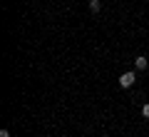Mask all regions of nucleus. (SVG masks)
Masks as SVG:
<instances>
[{"instance_id":"20e7f679","label":"nucleus","mask_w":149,"mask_h":137,"mask_svg":"<svg viewBox=\"0 0 149 137\" xmlns=\"http://www.w3.org/2000/svg\"><path fill=\"white\" fill-rule=\"evenodd\" d=\"M142 117H144V120H149V102L142 107Z\"/></svg>"},{"instance_id":"f257e3e1","label":"nucleus","mask_w":149,"mask_h":137,"mask_svg":"<svg viewBox=\"0 0 149 137\" xmlns=\"http://www.w3.org/2000/svg\"><path fill=\"white\" fill-rule=\"evenodd\" d=\"M134 80H137V75H134V72H124V75H119V87H124V90L132 87Z\"/></svg>"},{"instance_id":"f03ea898","label":"nucleus","mask_w":149,"mask_h":137,"mask_svg":"<svg viewBox=\"0 0 149 137\" xmlns=\"http://www.w3.org/2000/svg\"><path fill=\"white\" fill-rule=\"evenodd\" d=\"M147 65H149V60L144 58V55H139V58L134 60V67H137V70H147Z\"/></svg>"},{"instance_id":"39448f33","label":"nucleus","mask_w":149,"mask_h":137,"mask_svg":"<svg viewBox=\"0 0 149 137\" xmlns=\"http://www.w3.org/2000/svg\"><path fill=\"white\" fill-rule=\"evenodd\" d=\"M0 137H10V132H8V130H0Z\"/></svg>"},{"instance_id":"7ed1b4c3","label":"nucleus","mask_w":149,"mask_h":137,"mask_svg":"<svg viewBox=\"0 0 149 137\" xmlns=\"http://www.w3.org/2000/svg\"><path fill=\"white\" fill-rule=\"evenodd\" d=\"M100 8H102L100 0H90V10H92V13H100Z\"/></svg>"}]
</instances>
